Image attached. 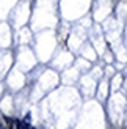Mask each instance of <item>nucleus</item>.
Listing matches in <instances>:
<instances>
[{"mask_svg": "<svg viewBox=\"0 0 127 129\" xmlns=\"http://www.w3.org/2000/svg\"><path fill=\"white\" fill-rule=\"evenodd\" d=\"M28 129H35V127H30V126H28Z\"/></svg>", "mask_w": 127, "mask_h": 129, "instance_id": "nucleus-2", "label": "nucleus"}, {"mask_svg": "<svg viewBox=\"0 0 127 129\" xmlns=\"http://www.w3.org/2000/svg\"><path fill=\"white\" fill-rule=\"evenodd\" d=\"M0 129H10V127H8V124H5L3 121L0 120Z\"/></svg>", "mask_w": 127, "mask_h": 129, "instance_id": "nucleus-1", "label": "nucleus"}]
</instances>
